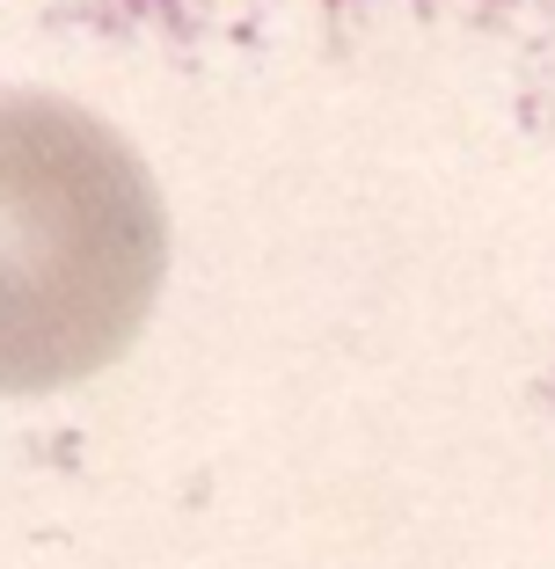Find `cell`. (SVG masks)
I'll use <instances>...</instances> for the list:
<instances>
[{
	"label": "cell",
	"mask_w": 555,
	"mask_h": 569,
	"mask_svg": "<svg viewBox=\"0 0 555 569\" xmlns=\"http://www.w3.org/2000/svg\"><path fill=\"white\" fill-rule=\"evenodd\" d=\"M161 263L139 153L59 96H0V395L102 372L147 329Z\"/></svg>",
	"instance_id": "1"
}]
</instances>
